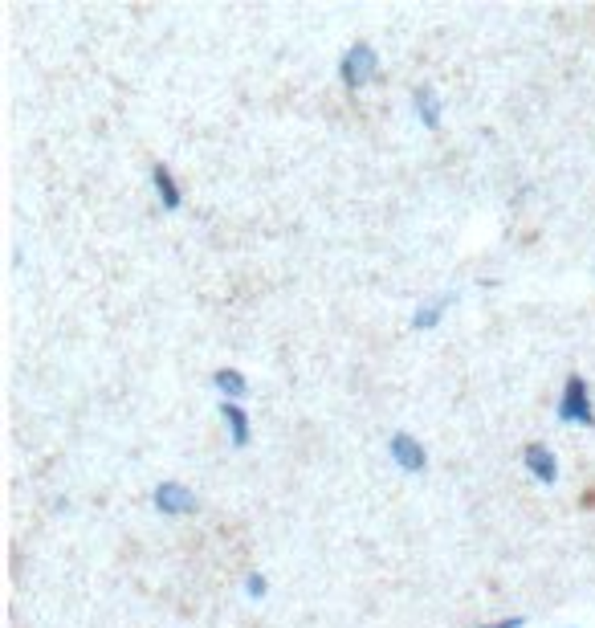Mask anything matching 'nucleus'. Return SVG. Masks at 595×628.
I'll list each match as a JSON object with an SVG mask.
<instances>
[{
  "mask_svg": "<svg viewBox=\"0 0 595 628\" xmlns=\"http://www.w3.org/2000/svg\"><path fill=\"white\" fill-rule=\"evenodd\" d=\"M558 421L563 424H595V408H591V396H588V383L583 376H571L563 388V400H558Z\"/></svg>",
  "mask_w": 595,
  "mask_h": 628,
  "instance_id": "nucleus-1",
  "label": "nucleus"
},
{
  "mask_svg": "<svg viewBox=\"0 0 595 628\" xmlns=\"http://www.w3.org/2000/svg\"><path fill=\"white\" fill-rule=\"evenodd\" d=\"M339 74H343L347 90H359V86H367L375 78V49L367 46V41L351 46V49H347V58H343V66H339Z\"/></svg>",
  "mask_w": 595,
  "mask_h": 628,
  "instance_id": "nucleus-2",
  "label": "nucleus"
},
{
  "mask_svg": "<svg viewBox=\"0 0 595 628\" xmlns=\"http://www.w3.org/2000/svg\"><path fill=\"white\" fill-rule=\"evenodd\" d=\"M388 449H391V457H396V466H400V469H408V474H420V469L428 466L424 445H420L416 437H408V433H391Z\"/></svg>",
  "mask_w": 595,
  "mask_h": 628,
  "instance_id": "nucleus-3",
  "label": "nucleus"
},
{
  "mask_svg": "<svg viewBox=\"0 0 595 628\" xmlns=\"http://www.w3.org/2000/svg\"><path fill=\"white\" fill-rule=\"evenodd\" d=\"M522 461H527V469L538 477L542 486L558 482V461H555V453H550L547 445H527V449H522Z\"/></svg>",
  "mask_w": 595,
  "mask_h": 628,
  "instance_id": "nucleus-4",
  "label": "nucleus"
},
{
  "mask_svg": "<svg viewBox=\"0 0 595 628\" xmlns=\"http://www.w3.org/2000/svg\"><path fill=\"white\" fill-rule=\"evenodd\" d=\"M155 506H160L163 514H192L196 510V498H192V490H183L180 482H163L160 490H155Z\"/></svg>",
  "mask_w": 595,
  "mask_h": 628,
  "instance_id": "nucleus-5",
  "label": "nucleus"
},
{
  "mask_svg": "<svg viewBox=\"0 0 595 628\" xmlns=\"http://www.w3.org/2000/svg\"><path fill=\"white\" fill-rule=\"evenodd\" d=\"M151 180H155V192H160L163 208H180V188H176V176H172L163 163H155L151 168Z\"/></svg>",
  "mask_w": 595,
  "mask_h": 628,
  "instance_id": "nucleus-6",
  "label": "nucleus"
},
{
  "mask_svg": "<svg viewBox=\"0 0 595 628\" xmlns=\"http://www.w3.org/2000/svg\"><path fill=\"white\" fill-rule=\"evenodd\" d=\"M221 416H224V424H229V433H233V445L245 449V445H249V416H245L237 404H229V400H224Z\"/></svg>",
  "mask_w": 595,
  "mask_h": 628,
  "instance_id": "nucleus-7",
  "label": "nucleus"
},
{
  "mask_svg": "<svg viewBox=\"0 0 595 628\" xmlns=\"http://www.w3.org/2000/svg\"><path fill=\"white\" fill-rule=\"evenodd\" d=\"M213 383H216V388H221L229 400L249 396V383H245V376H241V372H233V368H221V372L213 376Z\"/></svg>",
  "mask_w": 595,
  "mask_h": 628,
  "instance_id": "nucleus-8",
  "label": "nucleus"
},
{
  "mask_svg": "<svg viewBox=\"0 0 595 628\" xmlns=\"http://www.w3.org/2000/svg\"><path fill=\"white\" fill-rule=\"evenodd\" d=\"M416 115L424 119V127H428V131L441 127V102H436V94H433V90H416Z\"/></svg>",
  "mask_w": 595,
  "mask_h": 628,
  "instance_id": "nucleus-9",
  "label": "nucleus"
},
{
  "mask_svg": "<svg viewBox=\"0 0 595 628\" xmlns=\"http://www.w3.org/2000/svg\"><path fill=\"white\" fill-rule=\"evenodd\" d=\"M449 302H453V294H444V298H436V302H428V307H420L416 319H412V327H420V330L436 327V319L444 314V307H449Z\"/></svg>",
  "mask_w": 595,
  "mask_h": 628,
  "instance_id": "nucleus-10",
  "label": "nucleus"
},
{
  "mask_svg": "<svg viewBox=\"0 0 595 628\" xmlns=\"http://www.w3.org/2000/svg\"><path fill=\"white\" fill-rule=\"evenodd\" d=\"M527 621L522 616H506V621H497V624H481V628H522Z\"/></svg>",
  "mask_w": 595,
  "mask_h": 628,
  "instance_id": "nucleus-11",
  "label": "nucleus"
},
{
  "mask_svg": "<svg viewBox=\"0 0 595 628\" xmlns=\"http://www.w3.org/2000/svg\"><path fill=\"white\" fill-rule=\"evenodd\" d=\"M249 596H266V580L261 575H249Z\"/></svg>",
  "mask_w": 595,
  "mask_h": 628,
  "instance_id": "nucleus-12",
  "label": "nucleus"
}]
</instances>
